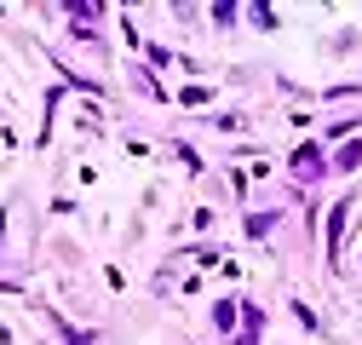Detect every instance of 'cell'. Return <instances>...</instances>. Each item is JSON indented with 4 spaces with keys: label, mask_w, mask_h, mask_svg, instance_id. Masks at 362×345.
<instances>
[{
    "label": "cell",
    "mask_w": 362,
    "mask_h": 345,
    "mask_svg": "<svg viewBox=\"0 0 362 345\" xmlns=\"http://www.w3.org/2000/svg\"><path fill=\"white\" fill-rule=\"evenodd\" d=\"M316 161H322V156H316V144H305V150L293 156V167H299V172H316Z\"/></svg>",
    "instance_id": "6da1fadb"
}]
</instances>
